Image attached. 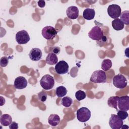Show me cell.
<instances>
[{
    "instance_id": "22",
    "label": "cell",
    "mask_w": 129,
    "mask_h": 129,
    "mask_svg": "<svg viewBox=\"0 0 129 129\" xmlns=\"http://www.w3.org/2000/svg\"><path fill=\"white\" fill-rule=\"evenodd\" d=\"M55 93L57 97H62L66 95L67 93V90L64 86H60L56 88L55 90Z\"/></svg>"
},
{
    "instance_id": "18",
    "label": "cell",
    "mask_w": 129,
    "mask_h": 129,
    "mask_svg": "<svg viewBox=\"0 0 129 129\" xmlns=\"http://www.w3.org/2000/svg\"><path fill=\"white\" fill-rule=\"evenodd\" d=\"M0 122L2 125L7 126L9 125L12 122V118L10 115L8 114H3L1 116Z\"/></svg>"
},
{
    "instance_id": "12",
    "label": "cell",
    "mask_w": 129,
    "mask_h": 129,
    "mask_svg": "<svg viewBox=\"0 0 129 129\" xmlns=\"http://www.w3.org/2000/svg\"><path fill=\"white\" fill-rule=\"evenodd\" d=\"M27 81L24 77L19 76L15 79L14 86L16 89H23L27 87Z\"/></svg>"
},
{
    "instance_id": "26",
    "label": "cell",
    "mask_w": 129,
    "mask_h": 129,
    "mask_svg": "<svg viewBox=\"0 0 129 129\" xmlns=\"http://www.w3.org/2000/svg\"><path fill=\"white\" fill-rule=\"evenodd\" d=\"M117 111V115L122 120L125 119L127 117H128V113L126 111H123V110H118V109H116Z\"/></svg>"
},
{
    "instance_id": "8",
    "label": "cell",
    "mask_w": 129,
    "mask_h": 129,
    "mask_svg": "<svg viewBox=\"0 0 129 129\" xmlns=\"http://www.w3.org/2000/svg\"><path fill=\"white\" fill-rule=\"evenodd\" d=\"M107 13L111 18L115 19L120 17L121 13V9L120 6L117 5H110L107 8Z\"/></svg>"
},
{
    "instance_id": "1",
    "label": "cell",
    "mask_w": 129,
    "mask_h": 129,
    "mask_svg": "<svg viewBox=\"0 0 129 129\" xmlns=\"http://www.w3.org/2000/svg\"><path fill=\"white\" fill-rule=\"evenodd\" d=\"M88 36L93 40H102L103 41L107 40L106 36L103 35L102 30L97 25L95 26L91 29L88 33Z\"/></svg>"
},
{
    "instance_id": "2",
    "label": "cell",
    "mask_w": 129,
    "mask_h": 129,
    "mask_svg": "<svg viewBox=\"0 0 129 129\" xmlns=\"http://www.w3.org/2000/svg\"><path fill=\"white\" fill-rule=\"evenodd\" d=\"M106 75L104 71L99 70L92 73L90 81L94 83H104L106 82Z\"/></svg>"
},
{
    "instance_id": "9",
    "label": "cell",
    "mask_w": 129,
    "mask_h": 129,
    "mask_svg": "<svg viewBox=\"0 0 129 129\" xmlns=\"http://www.w3.org/2000/svg\"><path fill=\"white\" fill-rule=\"evenodd\" d=\"M30 39L28 32L24 30L18 32L16 34V40L19 44H26Z\"/></svg>"
},
{
    "instance_id": "7",
    "label": "cell",
    "mask_w": 129,
    "mask_h": 129,
    "mask_svg": "<svg viewBox=\"0 0 129 129\" xmlns=\"http://www.w3.org/2000/svg\"><path fill=\"white\" fill-rule=\"evenodd\" d=\"M123 120L117 115L112 114L109 120V125L112 129H120L123 125Z\"/></svg>"
},
{
    "instance_id": "23",
    "label": "cell",
    "mask_w": 129,
    "mask_h": 129,
    "mask_svg": "<svg viewBox=\"0 0 129 129\" xmlns=\"http://www.w3.org/2000/svg\"><path fill=\"white\" fill-rule=\"evenodd\" d=\"M112 67V62L110 59H105L101 63V69L103 71H107L109 70Z\"/></svg>"
},
{
    "instance_id": "27",
    "label": "cell",
    "mask_w": 129,
    "mask_h": 129,
    "mask_svg": "<svg viewBox=\"0 0 129 129\" xmlns=\"http://www.w3.org/2000/svg\"><path fill=\"white\" fill-rule=\"evenodd\" d=\"M47 95L45 92L41 91L38 94V98L41 102H45L47 99Z\"/></svg>"
},
{
    "instance_id": "20",
    "label": "cell",
    "mask_w": 129,
    "mask_h": 129,
    "mask_svg": "<svg viewBox=\"0 0 129 129\" xmlns=\"http://www.w3.org/2000/svg\"><path fill=\"white\" fill-rule=\"evenodd\" d=\"M119 99L118 96H111L107 100V104L110 107L117 109V103Z\"/></svg>"
},
{
    "instance_id": "17",
    "label": "cell",
    "mask_w": 129,
    "mask_h": 129,
    "mask_svg": "<svg viewBox=\"0 0 129 129\" xmlns=\"http://www.w3.org/2000/svg\"><path fill=\"white\" fill-rule=\"evenodd\" d=\"M46 62L49 65L56 64L57 63L58 58L56 54L53 52H50L48 54L46 57Z\"/></svg>"
},
{
    "instance_id": "25",
    "label": "cell",
    "mask_w": 129,
    "mask_h": 129,
    "mask_svg": "<svg viewBox=\"0 0 129 129\" xmlns=\"http://www.w3.org/2000/svg\"><path fill=\"white\" fill-rule=\"evenodd\" d=\"M86 97V93L82 90H78L75 93V97L78 101H81L85 99Z\"/></svg>"
},
{
    "instance_id": "21",
    "label": "cell",
    "mask_w": 129,
    "mask_h": 129,
    "mask_svg": "<svg viewBox=\"0 0 129 129\" xmlns=\"http://www.w3.org/2000/svg\"><path fill=\"white\" fill-rule=\"evenodd\" d=\"M123 23V24H129V11L128 10L124 11L121 12L119 19Z\"/></svg>"
},
{
    "instance_id": "11",
    "label": "cell",
    "mask_w": 129,
    "mask_h": 129,
    "mask_svg": "<svg viewBox=\"0 0 129 129\" xmlns=\"http://www.w3.org/2000/svg\"><path fill=\"white\" fill-rule=\"evenodd\" d=\"M117 106L120 110L128 111L129 110V97L126 95L119 97Z\"/></svg>"
},
{
    "instance_id": "16",
    "label": "cell",
    "mask_w": 129,
    "mask_h": 129,
    "mask_svg": "<svg viewBox=\"0 0 129 129\" xmlns=\"http://www.w3.org/2000/svg\"><path fill=\"white\" fill-rule=\"evenodd\" d=\"M59 116L56 114H51L48 118V123L52 126H57L60 122Z\"/></svg>"
},
{
    "instance_id": "10",
    "label": "cell",
    "mask_w": 129,
    "mask_h": 129,
    "mask_svg": "<svg viewBox=\"0 0 129 129\" xmlns=\"http://www.w3.org/2000/svg\"><path fill=\"white\" fill-rule=\"evenodd\" d=\"M69 64L64 60H60L55 66V71L59 75L67 74L69 71Z\"/></svg>"
},
{
    "instance_id": "14",
    "label": "cell",
    "mask_w": 129,
    "mask_h": 129,
    "mask_svg": "<svg viewBox=\"0 0 129 129\" xmlns=\"http://www.w3.org/2000/svg\"><path fill=\"white\" fill-rule=\"evenodd\" d=\"M29 57L33 61H38L41 59L42 55L41 50L38 48H32L29 53Z\"/></svg>"
},
{
    "instance_id": "4",
    "label": "cell",
    "mask_w": 129,
    "mask_h": 129,
    "mask_svg": "<svg viewBox=\"0 0 129 129\" xmlns=\"http://www.w3.org/2000/svg\"><path fill=\"white\" fill-rule=\"evenodd\" d=\"M78 120L82 122L87 121L91 117V111L87 107H83L78 109L76 113Z\"/></svg>"
},
{
    "instance_id": "29",
    "label": "cell",
    "mask_w": 129,
    "mask_h": 129,
    "mask_svg": "<svg viewBox=\"0 0 129 129\" xmlns=\"http://www.w3.org/2000/svg\"><path fill=\"white\" fill-rule=\"evenodd\" d=\"M9 128L10 129H18V123L15 121H12L11 123L9 125Z\"/></svg>"
},
{
    "instance_id": "13",
    "label": "cell",
    "mask_w": 129,
    "mask_h": 129,
    "mask_svg": "<svg viewBox=\"0 0 129 129\" xmlns=\"http://www.w3.org/2000/svg\"><path fill=\"white\" fill-rule=\"evenodd\" d=\"M66 14L68 18L69 19H76L79 17V11L77 7L70 6L67 9Z\"/></svg>"
},
{
    "instance_id": "6",
    "label": "cell",
    "mask_w": 129,
    "mask_h": 129,
    "mask_svg": "<svg viewBox=\"0 0 129 129\" xmlns=\"http://www.w3.org/2000/svg\"><path fill=\"white\" fill-rule=\"evenodd\" d=\"M113 84L119 89H123L127 86V80L122 74L115 75L113 78Z\"/></svg>"
},
{
    "instance_id": "3",
    "label": "cell",
    "mask_w": 129,
    "mask_h": 129,
    "mask_svg": "<svg viewBox=\"0 0 129 129\" xmlns=\"http://www.w3.org/2000/svg\"><path fill=\"white\" fill-rule=\"evenodd\" d=\"M40 84L44 90H50L54 85V78L48 74H46L41 78Z\"/></svg>"
},
{
    "instance_id": "31",
    "label": "cell",
    "mask_w": 129,
    "mask_h": 129,
    "mask_svg": "<svg viewBox=\"0 0 129 129\" xmlns=\"http://www.w3.org/2000/svg\"><path fill=\"white\" fill-rule=\"evenodd\" d=\"M37 4L38 6L40 8H43L45 6V2L44 1H39Z\"/></svg>"
},
{
    "instance_id": "24",
    "label": "cell",
    "mask_w": 129,
    "mask_h": 129,
    "mask_svg": "<svg viewBox=\"0 0 129 129\" xmlns=\"http://www.w3.org/2000/svg\"><path fill=\"white\" fill-rule=\"evenodd\" d=\"M73 103V100L71 98L69 97H63L61 101V104L66 107H69L71 106Z\"/></svg>"
},
{
    "instance_id": "5",
    "label": "cell",
    "mask_w": 129,
    "mask_h": 129,
    "mask_svg": "<svg viewBox=\"0 0 129 129\" xmlns=\"http://www.w3.org/2000/svg\"><path fill=\"white\" fill-rule=\"evenodd\" d=\"M41 34L43 37L46 39L52 40L55 37L57 34V32L53 27L46 26L42 29Z\"/></svg>"
},
{
    "instance_id": "30",
    "label": "cell",
    "mask_w": 129,
    "mask_h": 129,
    "mask_svg": "<svg viewBox=\"0 0 129 129\" xmlns=\"http://www.w3.org/2000/svg\"><path fill=\"white\" fill-rule=\"evenodd\" d=\"M52 51L55 54H58L60 52V48L59 47L55 46L52 48Z\"/></svg>"
},
{
    "instance_id": "19",
    "label": "cell",
    "mask_w": 129,
    "mask_h": 129,
    "mask_svg": "<svg viewBox=\"0 0 129 129\" xmlns=\"http://www.w3.org/2000/svg\"><path fill=\"white\" fill-rule=\"evenodd\" d=\"M111 25L113 28L117 31L122 30L124 27L123 23L119 18H117L113 20L111 22Z\"/></svg>"
},
{
    "instance_id": "15",
    "label": "cell",
    "mask_w": 129,
    "mask_h": 129,
    "mask_svg": "<svg viewBox=\"0 0 129 129\" xmlns=\"http://www.w3.org/2000/svg\"><path fill=\"white\" fill-rule=\"evenodd\" d=\"M95 12L94 9L87 8L84 10L83 13V18L87 20H91L94 18Z\"/></svg>"
},
{
    "instance_id": "28",
    "label": "cell",
    "mask_w": 129,
    "mask_h": 129,
    "mask_svg": "<svg viewBox=\"0 0 129 129\" xmlns=\"http://www.w3.org/2000/svg\"><path fill=\"white\" fill-rule=\"evenodd\" d=\"M9 63V59L7 56H3L0 59V64L2 67H6Z\"/></svg>"
}]
</instances>
